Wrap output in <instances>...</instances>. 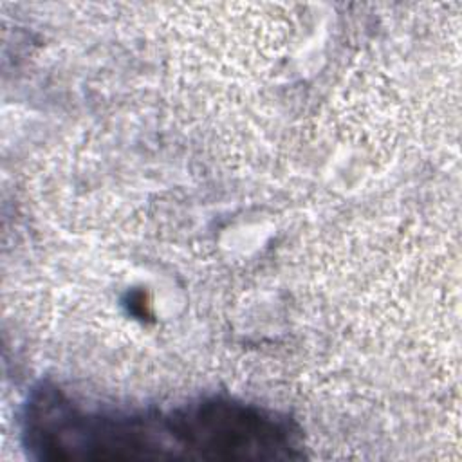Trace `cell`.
I'll return each mask as SVG.
<instances>
[{
	"label": "cell",
	"instance_id": "cell-1",
	"mask_svg": "<svg viewBox=\"0 0 462 462\" xmlns=\"http://www.w3.org/2000/svg\"><path fill=\"white\" fill-rule=\"evenodd\" d=\"M22 439L45 460H253L263 424L254 404L229 397L170 410H105L40 384L23 404Z\"/></svg>",
	"mask_w": 462,
	"mask_h": 462
}]
</instances>
